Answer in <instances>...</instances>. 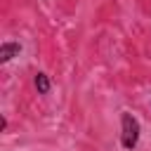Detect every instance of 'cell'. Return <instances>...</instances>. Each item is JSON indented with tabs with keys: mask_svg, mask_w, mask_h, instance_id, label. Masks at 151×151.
Wrapping results in <instances>:
<instances>
[{
	"mask_svg": "<svg viewBox=\"0 0 151 151\" xmlns=\"http://www.w3.org/2000/svg\"><path fill=\"white\" fill-rule=\"evenodd\" d=\"M33 85H35L38 94H47V92H50V87H52V83H50V76H47V73H42V71H38V73H35V78H33Z\"/></svg>",
	"mask_w": 151,
	"mask_h": 151,
	"instance_id": "obj_3",
	"label": "cell"
},
{
	"mask_svg": "<svg viewBox=\"0 0 151 151\" xmlns=\"http://www.w3.org/2000/svg\"><path fill=\"white\" fill-rule=\"evenodd\" d=\"M19 52H21V45H19V42L7 40V42H2V45H0V61H2V64H7V61H9V59H14Z\"/></svg>",
	"mask_w": 151,
	"mask_h": 151,
	"instance_id": "obj_2",
	"label": "cell"
},
{
	"mask_svg": "<svg viewBox=\"0 0 151 151\" xmlns=\"http://www.w3.org/2000/svg\"><path fill=\"white\" fill-rule=\"evenodd\" d=\"M120 127H123V132H120V146H123L125 151L137 149V144H139V134H142V125H139V120H137L132 113L123 111V113H120Z\"/></svg>",
	"mask_w": 151,
	"mask_h": 151,
	"instance_id": "obj_1",
	"label": "cell"
}]
</instances>
